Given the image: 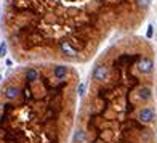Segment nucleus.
I'll list each match as a JSON object with an SVG mask.
<instances>
[{
	"mask_svg": "<svg viewBox=\"0 0 157 143\" xmlns=\"http://www.w3.org/2000/svg\"><path fill=\"white\" fill-rule=\"evenodd\" d=\"M138 71H140L141 74H149L151 71H152L154 68V63L151 58H140L138 59Z\"/></svg>",
	"mask_w": 157,
	"mask_h": 143,
	"instance_id": "2",
	"label": "nucleus"
},
{
	"mask_svg": "<svg viewBox=\"0 0 157 143\" xmlns=\"http://www.w3.org/2000/svg\"><path fill=\"white\" fill-rule=\"evenodd\" d=\"M7 55V42H2L0 44V58H3Z\"/></svg>",
	"mask_w": 157,
	"mask_h": 143,
	"instance_id": "3",
	"label": "nucleus"
},
{
	"mask_svg": "<svg viewBox=\"0 0 157 143\" xmlns=\"http://www.w3.org/2000/svg\"><path fill=\"white\" fill-rule=\"evenodd\" d=\"M0 80H2V76H0Z\"/></svg>",
	"mask_w": 157,
	"mask_h": 143,
	"instance_id": "6",
	"label": "nucleus"
},
{
	"mask_svg": "<svg viewBox=\"0 0 157 143\" xmlns=\"http://www.w3.org/2000/svg\"><path fill=\"white\" fill-rule=\"evenodd\" d=\"M152 34H154V28H152V26H149V28H147V31H146V37L151 39V37H152Z\"/></svg>",
	"mask_w": 157,
	"mask_h": 143,
	"instance_id": "5",
	"label": "nucleus"
},
{
	"mask_svg": "<svg viewBox=\"0 0 157 143\" xmlns=\"http://www.w3.org/2000/svg\"><path fill=\"white\" fill-rule=\"evenodd\" d=\"M136 3L140 5V7H147L151 3V0H136Z\"/></svg>",
	"mask_w": 157,
	"mask_h": 143,
	"instance_id": "4",
	"label": "nucleus"
},
{
	"mask_svg": "<svg viewBox=\"0 0 157 143\" xmlns=\"http://www.w3.org/2000/svg\"><path fill=\"white\" fill-rule=\"evenodd\" d=\"M79 85L66 64L19 69L0 88V143H67Z\"/></svg>",
	"mask_w": 157,
	"mask_h": 143,
	"instance_id": "1",
	"label": "nucleus"
}]
</instances>
